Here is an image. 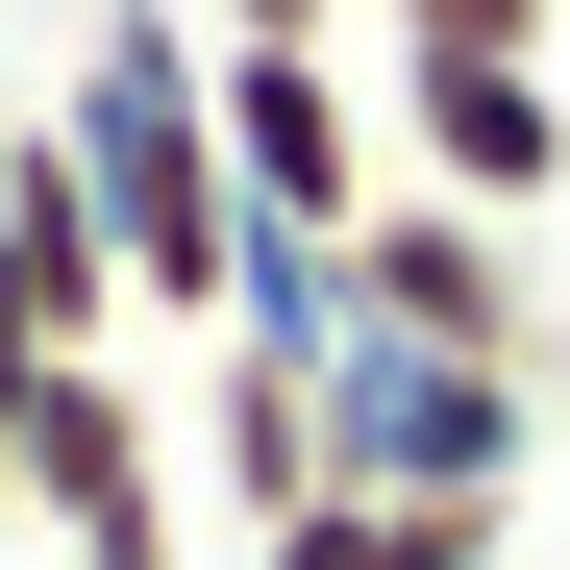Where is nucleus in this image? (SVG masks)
<instances>
[{
	"label": "nucleus",
	"mask_w": 570,
	"mask_h": 570,
	"mask_svg": "<svg viewBox=\"0 0 570 570\" xmlns=\"http://www.w3.org/2000/svg\"><path fill=\"white\" fill-rule=\"evenodd\" d=\"M75 174H100L125 323H149V347H248L273 248H248V174H224V125H199V26H174V0L100 26V75H75Z\"/></svg>",
	"instance_id": "f257e3e1"
},
{
	"label": "nucleus",
	"mask_w": 570,
	"mask_h": 570,
	"mask_svg": "<svg viewBox=\"0 0 570 570\" xmlns=\"http://www.w3.org/2000/svg\"><path fill=\"white\" fill-rule=\"evenodd\" d=\"M199 125L248 174L273 298H323V273L372 248V199H397V100H347V50H199Z\"/></svg>",
	"instance_id": "f03ea898"
},
{
	"label": "nucleus",
	"mask_w": 570,
	"mask_h": 570,
	"mask_svg": "<svg viewBox=\"0 0 570 570\" xmlns=\"http://www.w3.org/2000/svg\"><path fill=\"white\" fill-rule=\"evenodd\" d=\"M323 347H372V372H497V397H546V273H521V224H471V199H372V248L298 298Z\"/></svg>",
	"instance_id": "7ed1b4c3"
},
{
	"label": "nucleus",
	"mask_w": 570,
	"mask_h": 570,
	"mask_svg": "<svg viewBox=\"0 0 570 570\" xmlns=\"http://www.w3.org/2000/svg\"><path fill=\"white\" fill-rule=\"evenodd\" d=\"M199 446H224L248 546H273V521H323V497H347V347H323L298 298H248V347H199Z\"/></svg>",
	"instance_id": "20e7f679"
},
{
	"label": "nucleus",
	"mask_w": 570,
	"mask_h": 570,
	"mask_svg": "<svg viewBox=\"0 0 570 570\" xmlns=\"http://www.w3.org/2000/svg\"><path fill=\"white\" fill-rule=\"evenodd\" d=\"M125 248H100V174H75V125H26V174H0V372H125Z\"/></svg>",
	"instance_id": "39448f33"
},
{
	"label": "nucleus",
	"mask_w": 570,
	"mask_h": 570,
	"mask_svg": "<svg viewBox=\"0 0 570 570\" xmlns=\"http://www.w3.org/2000/svg\"><path fill=\"white\" fill-rule=\"evenodd\" d=\"M26 521L75 570H174V422H149V372H50L26 397Z\"/></svg>",
	"instance_id": "423d86ee"
},
{
	"label": "nucleus",
	"mask_w": 570,
	"mask_h": 570,
	"mask_svg": "<svg viewBox=\"0 0 570 570\" xmlns=\"http://www.w3.org/2000/svg\"><path fill=\"white\" fill-rule=\"evenodd\" d=\"M397 199L546 224L570 199V100H546V75H471V50H397Z\"/></svg>",
	"instance_id": "0eeeda50"
},
{
	"label": "nucleus",
	"mask_w": 570,
	"mask_h": 570,
	"mask_svg": "<svg viewBox=\"0 0 570 570\" xmlns=\"http://www.w3.org/2000/svg\"><path fill=\"white\" fill-rule=\"evenodd\" d=\"M248 570H497V497H397V471H347V497L273 521Z\"/></svg>",
	"instance_id": "6e6552de"
},
{
	"label": "nucleus",
	"mask_w": 570,
	"mask_h": 570,
	"mask_svg": "<svg viewBox=\"0 0 570 570\" xmlns=\"http://www.w3.org/2000/svg\"><path fill=\"white\" fill-rule=\"evenodd\" d=\"M397 50H471V75H546V0H372Z\"/></svg>",
	"instance_id": "1a4fd4ad"
},
{
	"label": "nucleus",
	"mask_w": 570,
	"mask_h": 570,
	"mask_svg": "<svg viewBox=\"0 0 570 570\" xmlns=\"http://www.w3.org/2000/svg\"><path fill=\"white\" fill-rule=\"evenodd\" d=\"M199 50H347V0H199Z\"/></svg>",
	"instance_id": "9d476101"
},
{
	"label": "nucleus",
	"mask_w": 570,
	"mask_h": 570,
	"mask_svg": "<svg viewBox=\"0 0 570 570\" xmlns=\"http://www.w3.org/2000/svg\"><path fill=\"white\" fill-rule=\"evenodd\" d=\"M26 397H50V372H0V546H26Z\"/></svg>",
	"instance_id": "9b49d317"
}]
</instances>
